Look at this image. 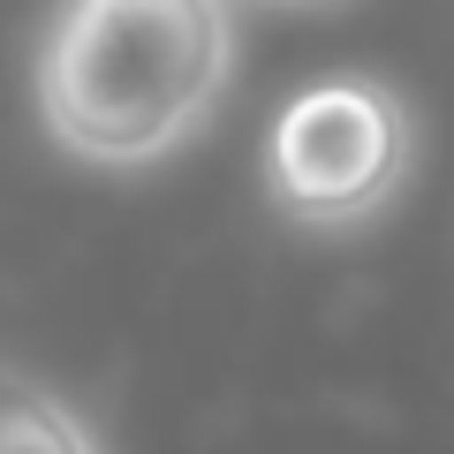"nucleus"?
Listing matches in <instances>:
<instances>
[{
    "label": "nucleus",
    "mask_w": 454,
    "mask_h": 454,
    "mask_svg": "<svg viewBox=\"0 0 454 454\" xmlns=\"http://www.w3.org/2000/svg\"><path fill=\"white\" fill-rule=\"evenodd\" d=\"M235 83L227 0H53L31 46V106L61 160L145 175L205 137Z\"/></svg>",
    "instance_id": "f257e3e1"
},
{
    "label": "nucleus",
    "mask_w": 454,
    "mask_h": 454,
    "mask_svg": "<svg viewBox=\"0 0 454 454\" xmlns=\"http://www.w3.org/2000/svg\"><path fill=\"white\" fill-rule=\"evenodd\" d=\"M265 205L295 235H364L417 175V114L387 76L340 68L280 98L258 152Z\"/></svg>",
    "instance_id": "f03ea898"
},
{
    "label": "nucleus",
    "mask_w": 454,
    "mask_h": 454,
    "mask_svg": "<svg viewBox=\"0 0 454 454\" xmlns=\"http://www.w3.org/2000/svg\"><path fill=\"white\" fill-rule=\"evenodd\" d=\"M0 454H106L76 402L0 372Z\"/></svg>",
    "instance_id": "7ed1b4c3"
},
{
    "label": "nucleus",
    "mask_w": 454,
    "mask_h": 454,
    "mask_svg": "<svg viewBox=\"0 0 454 454\" xmlns=\"http://www.w3.org/2000/svg\"><path fill=\"white\" fill-rule=\"evenodd\" d=\"M265 8H325V0H265Z\"/></svg>",
    "instance_id": "20e7f679"
}]
</instances>
